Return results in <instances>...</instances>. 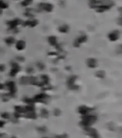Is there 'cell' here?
<instances>
[{
    "label": "cell",
    "instance_id": "7",
    "mask_svg": "<svg viewBox=\"0 0 122 138\" xmlns=\"http://www.w3.org/2000/svg\"><path fill=\"white\" fill-rule=\"evenodd\" d=\"M37 129H38V130H39L40 132H45V131L47 130V128H46L45 127H38Z\"/></svg>",
    "mask_w": 122,
    "mask_h": 138
},
{
    "label": "cell",
    "instance_id": "2",
    "mask_svg": "<svg viewBox=\"0 0 122 138\" xmlns=\"http://www.w3.org/2000/svg\"><path fill=\"white\" fill-rule=\"evenodd\" d=\"M85 131L88 135H90L91 138H100L99 134L96 131V129L92 128L91 127H85Z\"/></svg>",
    "mask_w": 122,
    "mask_h": 138
},
{
    "label": "cell",
    "instance_id": "8",
    "mask_svg": "<svg viewBox=\"0 0 122 138\" xmlns=\"http://www.w3.org/2000/svg\"><path fill=\"white\" fill-rule=\"evenodd\" d=\"M55 138H68L67 134H61V135H56Z\"/></svg>",
    "mask_w": 122,
    "mask_h": 138
},
{
    "label": "cell",
    "instance_id": "9",
    "mask_svg": "<svg viewBox=\"0 0 122 138\" xmlns=\"http://www.w3.org/2000/svg\"><path fill=\"white\" fill-rule=\"evenodd\" d=\"M97 76H100V78H103L104 77V72H97Z\"/></svg>",
    "mask_w": 122,
    "mask_h": 138
},
{
    "label": "cell",
    "instance_id": "4",
    "mask_svg": "<svg viewBox=\"0 0 122 138\" xmlns=\"http://www.w3.org/2000/svg\"><path fill=\"white\" fill-rule=\"evenodd\" d=\"M88 65H89L90 67H95L96 65V59H89V60H88Z\"/></svg>",
    "mask_w": 122,
    "mask_h": 138
},
{
    "label": "cell",
    "instance_id": "14",
    "mask_svg": "<svg viewBox=\"0 0 122 138\" xmlns=\"http://www.w3.org/2000/svg\"><path fill=\"white\" fill-rule=\"evenodd\" d=\"M11 138H15V137H11Z\"/></svg>",
    "mask_w": 122,
    "mask_h": 138
},
{
    "label": "cell",
    "instance_id": "13",
    "mask_svg": "<svg viewBox=\"0 0 122 138\" xmlns=\"http://www.w3.org/2000/svg\"><path fill=\"white\" fill-rule=\"evenodd\" d=\"M4 70V66L3 65H0V71H3Z\"/></svg>",
    "mask_w": 122,
    "mask_h": 138
},
{
    "label": "cell",
    "instance_id": "10",
    "mask_svg": "<svg viewBox=\"0 0 122 138\" xmlns=\"http://www.w3.org/2000/svg\"><path fill=\"white\" fill-rule=\"evenodd\" d=\"M2 117H3V118H9V114H8V113H3V114H2Z\"/></svg>",
    "mask_w": 122,
    "mask_h": 138
},
{
    "label": "cell",
    "instance_id": "11",
    "mask_svg": "<svg viewBox=\"0 0 122 138\" xmlns=\"http://www.w3.org/2000/svg\"><path fill=\"white\" fill-rule=\"evenodd\" d=\"M5 126V122L4 121H0V127H3Z\"/></svg>",
    "mask_w": 122,
    "mask_h": 138
},
{
    "label": "cell",
    "instance_id": "6",
    "mask_svg": "<svg viewBox=\"0 0 122 138\" xmlns=\"http://www.w3.org/2000/svg\"><path fill=\"white\" fill-rule=\"evenodd\" d=\"M41 115L43 117H48L49 115V112L46 110V109H42V111H41Z\"/></svg>",
    "mask_w": 122,
    "mask_h": 138
},
{
    "label": "cell",
    "instance_id": "1",
    "mask_svg": "<svg viewBox=\"0 0 122 138\" xmlns=\"http://www.w3.org/2000/svg\"><path fill=\"white\" fill-rule=\"evenodd\" d=\"M97 120V117L96 115H92V114H86L82 117V121H81V126L83 127H91L93 124H95Z\"/></svg>",
    "mask_w": 122,
    "mask_h": 138
},
{
    "label": "cell",
    "instance_id": "12",
    "mask_svg": "<svg viewBox=\"0 0 122 138\" xmlns=\"http://www.w3.org/2000/svg\"><path fill=\"white\" fill-rule=\"evenodd\" d=\"M54 113H55V115H56V116H58V115H60V111H59V110H57V109H56V110L54 111Z\"/></svg>",
    "mask_w": 122,
    "mask_h": 138
},
{
    "label": "cell",
    "instance_id": "3",
    "mask_svg": "<svg viewBox=\"0 0 122 138\" xmlns=\"http://www.w3.org/2000/svg\"><path fill=\"white\" fill-rule=\"evenodd\" d=\"M90 108H88L87 106H80L79 109H78V111H79L80 114H82V115H86V114H89V112H90Z\"/></svg>",
    "mask_w": 122,
    "mask_h": 138
},
{
    "label": "cell",
    "instance_id": "5",
    "mask_svg": "<svg viewBox=\"0 0 122 138\" xmlns=\"http://www.w3.org/2000/svg\"><path fill=\"white\" fill-rule=\"evenodd\" d=\"M15 111L16 113H23V112H25V108H23L22 106H15Z\"/></svg>",
    "mask_w": 122,
    "mask_h": 138
}]
</instances>
